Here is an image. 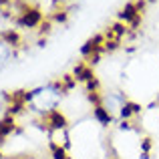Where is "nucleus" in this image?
Here are the masks:
<instances>
[{
  "mask_svg": "<svg viewBox=\"0 0 159 159\" xmlns=\"http://www.w3.org/2000/svg\"><path fill=\"white\" fill-rule=\"evenodd\" d=\"M0 159H6V155H4V153H2V151H0Z\"/></svg>",
  "mask_w": 159,
  "mask_h": 159,
  "instance_id": "4468645a",
  "label": "nucleus"
},
{
  "mask_svg": "<svg viewBox=\"0 0 159 159\" xmlns=\"http://www.w3.org/2000/svg\"><path fill=\"white\" fill-rule=\"evenodd\" d=\"M65 159H75V157H70V155H66V157H65Z\"/></svg>",
  "mask_w": 159,
  "mask_h": 159,
  "instance_id": "2eb2a0df",
  "label": "nucleus"
},
{
  "mask_svg": "<svg viewBox=\"0 0 159 159\" xmlns=\"http://www.w3.org/2000/svg\"><path fill=\"white\" fill-rule=\"evenodd\" d=\"M14 129H16V121H14L12 115H4L2 119H0V147H2L4 139L14 133Z\"/></svg>",
  "mask_w": 159,
  "mask_h": 159,
  "instance_id": "20e7f679",
  "label": "nucleus"
},
{
  "mask_svg": "<svg viewBox=\"0 0 159 159\" xmlns=\"http://www.w3.org/2000/svg\"><path fill=\"white\" fill-rule=\"evenodd\" d=\"M16 24H18V26H24V28L40 26V24H43V14H40V10H36V8L24 10L22 16H18V18H16Z\"/></svg>",
  "mask_w": 159,
  "mask_h": 159,
  "instance_id": "f03ea898",
  "label": "nucleus"
},
{
  "mask_svg": "<svg viewBox=\"0 0 159 159\" xmlns=\"http://www.w3.org/2000/svg\"><path fill=\"white\" fill-rule=\"evenodd\" d=\"M10 4V0H0V8H6Z\"/></svg>",
  "mask_w": 159,
  "mask_h": 159,
  "instance_id": "ddd939ff",
  "label": "nucleus"
},
{
  "mask_svg": "<svg viewBox=\"0 0 159 159\" xmlns=\"http://www.w3.org/2000/svg\"><path fill=\"white\" fill-rule=\"evenodd\" d=\"M43 121H44V125L48 127V133H51V131H61V129H66V125H69V123H66V117L62 115L58 109L47 113Z\"/></svg>",
  "mask_w": 159,
  "mask_h": 159,
  "instance_id": "7ed1b4c3",
  "label": "nucleus"
},
{
  "mask_svg": "<svg viewBox=\"0 0 159 159\" xmlns=\"http://www.w3.org/2000/svg\"><path fill=\"white\" fill-rule=\"evenodd\" d=\"M139 113H141V105H137V103H133V101H127L119 109V119L121 121H131V117L139 115Z\"/></svg>",
  "mask_w": 159,
  "mask_h": 159,
  "instance_id": "423d86ee",
  "label": "nucleus"
},
{
  "mask_svg": "<svg viewBox=\"0 0 159 159\" xmlns=\"http://www.w3.org/2000/svg\"><path fill=\"white\" fill-rule=\"evenodd\" d=\"M0 39H2L8 47H12V48L20 44V34L14 30V28H6V30H2V32H0Z\"/></svg>",
  "mask_w": 159,
  "mask_h": 159,
  "instance_id": "6e6552de",
  "label": "nucleus"
},
{
  "mask_svg": "<svg viewBox=\"0 0 159 159\" xmlns=\"http://www.w3.org/2000/svg\"><path fill=\"white\" fill-rule=\"evenodd\" d=\"M73 77L77 79V81H81V83H89V81L95 79V75H93V69H91L89 62H79V65L75 66V70H73Z\"/></svg>",
  "mask_w": 159,
  "mask_h": 159,
  "instance_id": "39448f33",
  "label": "nucleus"
},
{
  "mask_svg": "<svg viewBox=\"0 0 159 159\" xmlns=\"http://www.w3.org/2000/svg\"><path fill=\"white\" fill-rule=\"evenodd\" d=\"M141 149H143V153H149V149H151V139H143L141 141Z\"/></svg>",
  "mask_w": 159,
  "mask_h": 159,
  "instance_id": "f8f14e48",
  "label": "nucleus"
},
{
  "mask_svg": "<svg viewBox=\"0 0 159 159\" xmlns=\"http://www.w3.org/2000/svg\"><path fill=\"white\" fill-rule=\"evenodd\" d=\"M48 149H51V157L52 159H65L66 157V149L65 147H61V145H57V143H48Z\"/></svg>",
  "mask_w": 159,
  "mask_h": 159,
  "instance_id": "9d476101",
  "label": "nucleus"
},
{
  "mask_svg": "<svg viewBox=\"0 0 159 159\" xmlns=\"http://www.w3.org/2000/svg\"><path fill=\"white\" fill-rule=\"evenodd\" d=\"M77 83L79 81L73 77V75H65V77L61 79V85H62V91H65V93H66V91H70V89H75V87H77Z\"/></svg>",
  "mask_w": 159,
  "mask_h": 159,
  "instance_id": "9b49d317",
  "label": "nucleus"
},
{
  "mask_svg": "<svg viewBox=\"0 0 159 159\" xmlns=\"http://www.w3.org/2000/svg\"><path fill=\"white\" fill-rule=\"evenodd\" d=\"M129 99L125 97V93H121V91H113V93L109 95H103V107L107 109L109 113H119V109L127 103Z\"/></svg>",
  "mask_w": 159,
  "mask_h": 159,
  "instance_id": "f257e3e1",
  "label": "nucleus"
},
{
  "mask_svg": "<svg viewBox=\"0 0 159 159\" xmlns=\"http://www.w3.org/2000/svg\"><path fill=\"white\" fill-rule=\"evenodd\" d=\"M10 58H12V47H8V44L0 39V69H4Z\"/></svg>",
  "mask_w": 159,
  "mask_h": 159,
  "instance_id": "1a4fd4ad",
  "label": "nucleus"
},
{
  "mask_svg": "<svg viewBox=\"0 0 159 159\" xmlns=\"http://www.w3.org/2000/svg\"><path fill=\"white\" fill-rule=\"evenodd\" d=\"M93 117H95V121H97L99 125H103V127H107V125L113 123V115H111V113H109L103 105L93 107Z\"/></svg>",
  "mask_w": 159,
  "mask_h": 159,
  "instance_id": "0eeeda50",
  "label": "nucleus"
}]
</instances>
